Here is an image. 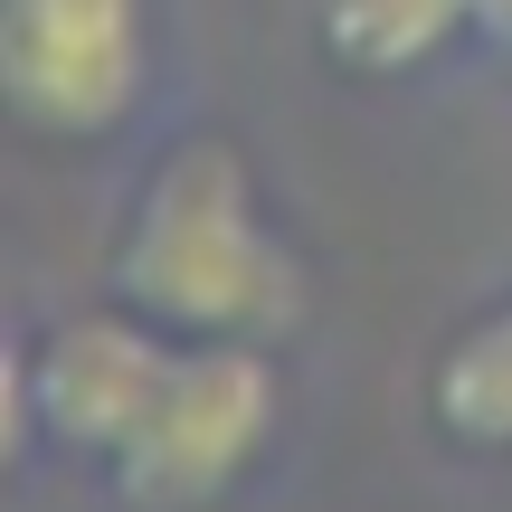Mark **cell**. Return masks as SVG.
Returning <instances> with one entry per match:
<instances>
[{"label":"cell","mask_w":512,"mask_h":512,"mask_svg":"<svg viewBox=\"0 0 512 512\" xmlns=\"http://www.w3.org/2000/svg\"><path fill=\"white\" fill-rule=\"evenodd\" d=\"M266 437H275V361L247 332H200L190 351H171L143 427L114 456V484L133 512H209L266 456Z\"/></svg>","instance_id":"7a4b0ae2"},{"label":"cell","mask_w":512,"mask_h":512,"mask_svg":"<svg viewBox=\"0 0 512 512\" xmlns=\"http://www.w3.org/2000/svg\"><path fill=\"white\" fill-rule=\"evenodd\" d=\"M427 408L456 446H512V304L446 342V361L427 370Z\"/></svg>","instance_id":"8992f818"},{"label":"cell","mask_w":512,"mask_h":512,"mask_svg":"<svg viewBox=\"0 0 512 512\" xmlns=\"http://www.w3.org/2000/svg\"><path fill=\"white\" fill-rule=\"evenodd\" d=\"M114 294L152 313L162 332H275L294 323L304 285L294 256L256 209V181L228 143H181L152 171L124 247H114Z\"/></svg>","instance_id":"6da1fadb"},{"label":"cell","mask_w":512,"mask_h":512,"mask_svg":"<svg viewBox=\"0 0 512 512\" xmlns=\"http://www.w3.org/2000/svg\"><path fill=\"white\" fill-rule=\"evenodd\" d=\"M162 323L152 313H67L38 342H10V456H29L38 437L67 456H124V437L143 427L152 389L171 370Z\"/></svg>","instance_id":"3957f363"},{"label":"cell","mask_w":512,"mask_h":512,"mask_svg":"<svg viewBox=\"0 0 512 512\" xmlns=\"http://www.w3.org/2000/svg\"><path fill=\"white\" fill-rule=\"evenodd\" d=\"M465 19H484V0H323V48L351 76H408Z\"/></svg>","instance_id":"5b68a950"},{"label":"cell","mask_w":512,"mask_h":512,"mask_svg":"<svg viewBox=\"0 0 512 512\" xmlns=\"http://www.w3.org/2000/svg\"><path fill=\"white\" fill-rule=\"evenodd\" d=\"M484 29H494L503 48H512V0H484Z\"/></svg>","instance_id":"52a82bcc"},{"label":"cell","mask_w":512,"mask_h":512,"mask_svg":"<svg viewBox=\"0 0 512 512\" xmlns=\"http://www.w3.org/2000/svg\"><path fill=\"white\" fill-rule=\"evenodd\" d=\"M0 86L29 133H114L143 95V0H0Z\"/></svg>","instance_id":"277c9868"}]
</instances>
